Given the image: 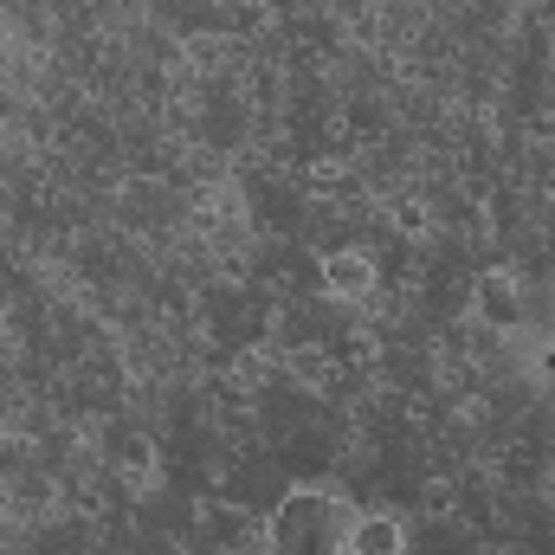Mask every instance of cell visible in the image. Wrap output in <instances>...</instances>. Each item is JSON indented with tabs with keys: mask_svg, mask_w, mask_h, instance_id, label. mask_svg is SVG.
Instances as JSON below:
<instances>
[{
	"mask_svg": "<svg viewBox=\"0 0 555 555\" xmlns=\"http://www.w3.org/2000/svg\"><path fill=\"white\" fill-rule=\"evenodd\" d=\"M375 259L369 253H330L323 259V291L336 297V304H362L369 291H375Z\"/></svg>",
	"mask_w": 555,
	"mask_h": 555,
	"instance_id": "obj_3",
	"label": "cell"
},
{
	"mask_svg": "<svg viewBox=\"0 0 555 555\" xmlns=\"http://www.w3.org/2000/svg\"><path fill=\"white\" fill-rule=\"evenodd\" d=\"M349 555H408V524L395 511H356Z\"/></svg>",
	"mask_w": 555,
	"mask_h": 555,
	"instance_id": "obj_2",
	"label": "cell"
},
{
	"mask_svg": "<svg viewBox=\"0 0 555 555\" xmlns=\"http://www.w3.org/2000/svg\"><path fill=\"white\" fill-rule=\"evenodd\" d=\"M478 317H485L491 330H511V323L524 317V304H517V278L511 272H485L478 278Z\"/></svg>",
	"mask_w": 555,
	"mask_h": 555,
	"instance_id": "obj_4",
	"label": "cell"
},
{
	"mask_svg": "<svg viewBox=\"0 0 555 555\" xmlns=\"http://www.w3.org/2000/svg\"><path fill=\"white\" fill-rule=\"evenodd\" d=\"M349 524H356V504L336 485H291L278 498L272 524H266V550L272 555H349Z\"/></svg>",
	"mask_w": 555,
	"mask_h": 555,
	"instance_id": "obj_1",
	"label": "cell"
}]
</instances>
